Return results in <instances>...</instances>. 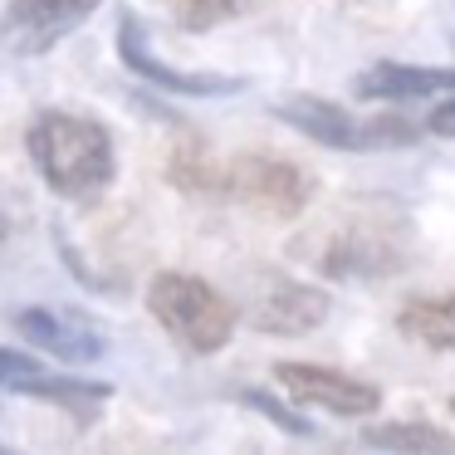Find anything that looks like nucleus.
<instances>
[{"mask_svg":"<svg viewBox=\"0 0 455 455\" xmlns=\"http://www.w3.org/2000/svg\"><path fill=\"white\" fill-rule=\"evenodd\" d=\"M250 328L269 338H304L314 333L318 323L328 318V294L314 284H299V279L269 275L259 284V299L250 304Z\"/></svg>","mask_w":455,"mask_h":455,"instance_id":"1a4fd4ad","label":"nucleus"},{"mask_svg":"<svg viewBox=\"0 0 455 455\" xmlns=\"http://www.w3.org/2000/svg\"><path fill=\"white\" fill-rule=\"evenodd\" d=\"M426 128H431L435 138H455V99L435 103V108H431V123H426Z\"/></svg>","mask_w":455,"mask_h":455,"instance_id":"a211bd4d","label":"nucleus"},{"mask_svg":"<svg viewBox=\"0 0 455 455\" xmlns=\"http://www.w3.org/2000/svg\"><path fill=\"white\" fill-rule=\"evenodd\" d=\"M40 357H30V353H20V347H0V392H11L15 396V387L25 382L30 372H40Z\"/></svg>","mask_w":455,"mask_h":455,"instance_id":"f3484780","label":"nucleus"},{"mask_svg":"<svg viewBox=\"0 0 455 455\" xmlns=\"http://www.w3.org/2000/svg\"><path fill=\"white\" fill-rule=\"evenodd\" d=\"M396 333L431 353H455V294H411L396 308Z\"/></svg>","mask_w":455,"mask_h":455,"instance_id":"ddd939ff","label":"nucleus"},{"mask_svg":"<svg viewBox=\"0 0 455 455\" xmlns=\"http://www.w3.org/2000/svg\"><path fill=\"white\" fill-rule=\"evenodd\" d=\"M11 235V216H5V206H0V240Z\"/></svg>","mask_w":455,"mask_h":455,"instance_id":"6ab92c4d","label":"nucleus"},{"mask_svg":"<svg viewBox=\"0 0 455 455\" xmlns=\"http://www.w3.org/2000/svg\"><path fill=\"white\" fill-rule=\"evenodd\" d=\"M367 445L377 451H421V455H455V435L431 421H392V426H367Z\"/></svg>","mask_w":455,"mask_h":455,"instance_id":"4468645a","label":"nucleus"},{"mask_svg":"<svg viewBox=\"0 0 455 455\" xmlns=\"http://www.w3.org/2000/svg\"><path fill=\"white\" fill-rule=\"evenodd\" d=\"M245 406H255V411H265L269 421H275V426H284L289 435H314V426H308L304 416H294L284 402H275V396H265V392H245Z\"/></svg>","mask_w":455,"mask_h":455,"instance_id":"dca6fc26","label":"nucleus"},{"mask_svg":"<svg viewBox=\"0 0 455 455\" xmlns=\"http://www.w3.org/2000/svg\"><path fill=\"white\" fill-rule=\"evenodd\" d=\"M451 416H455V396H451Z\"/></svg>","mask_w":455,"mask_h":455,"instance_id":"aec40b11","label":"nucleus"},{"mask_svg":"<svg viewBox=\"0 0 455 455\" xmlns=\"http://www.w3.org/2000/svg\"><path fill=\"white\" fill-rule=\"evenodd\" d=\"M103 0H5L0 11V50L15 60H40L64 44Z\"/></svg>","mask_w":455,"mask_h":455,"instance_id":"423d86ee","label":"nucleus"},{"mask_svg":"<svg viewBox=\"0 0 455 455\" xmlns=\"http://www.w3.org/2000/svg\"><path fill=\"white\" fill-rule=\"evenodd\" d=\"M245 5L250 0H177V25L187 35H206V30H216V25L235 20Z\"/></svg>","mask_w":455,"mask_h":455,"instance_id":"2eb2a0df","label":"nucleus"},{"mask_svg":"<svg viewBox=\"0 0 455 455\" xmlns=\"http://www.w3.org/2000/svg\"><path fill=\"white\" fill-rule=\"evenodd\" d=\"M279 123H289L294 132H304L308 142H323L333 152H382V148H416V128L406 118H353L347 108L323 99H279L275 108Z\"/></svg>","mask_w":455,"mask_h":455,"instance_id":"39448f33","label":"nucleus"},{"mask_svg":"<svg viewBox=\"0 0 455 455\" xmlns=\"http://www.w3.org/2000/svg\"><path fill=\"white\" fill-rule=\"evenodd\" d=\"M308 250V265L328 279H387L402 275L416 255L411 220L396 211H357V216H338V226L328 230L318 245Z\"/></svg>","mask_w":455,"mask_h":455,"instance_id":"7ed1b4c3","label":"nucleus"},{"mask_svg":"<svg viewBox=\"0 0 455 455\" xmlns=\"http://www.w3.org/2000/svg\"><path fill=\"white\" fill-rule=\"evenodd\" d=\"M15 396L50 402V406H60L64 416H74L79 426H89L93 416H99V406L108 402V387L89 382V377H54L50 367H40V372H30L20 387H15Z\"/></svg>","mask_w":455,"mask_h":455,"instance_id":"f8f14e48","label":"nucleus"},{"mask_svg":"<svg viewBox=\"0 0 455 455\" xmlns=\"http://www.w3.org/2000/svg\"><path fill=\"white\" fill-rule=\"evenodd\" d=\"M275 382L294 396L299 406H318L328 416H372L382 406V392L343 367H318V363H279Z\"/></svg>","mask_w":455,"mask_h":455,"instance_id":"6e6552de","label":"nucleus"},{"mask_svg":"<svg viewBox=\"0 0 455 455\" xmlns=\"http://www.w3.org/2000/svg\"><path fill=\"white\" fill-rule=\"evenodd\" d=\"M15 328H20V338H30L35 347H44L50 357H60L69 367L103 357L99 328L84 323L79 314H64V308H25V314H15Z\"/></svg>","mask_w":455,"mask_h":455,"instance_id":"9b49d317","label":"nucleus"},{"mask_svg":"<svg viewBox=\"0 0 455 455\" xmlns=\"http://www.w3.org/2000/svg\"><path fill=\"white\" fill-rule=\"evenodd\" d=\"M167 181L191 201H226L265 220H294L314 201V177L275 152H240V157L216 162L206 148L181 142L167 162Z\"/></svg>","mask_w":455,"mask_h":455,"instance_id":"f257e3e1","label":"nucleus"},{"mask_svg":"<svg viewBox=\"0 0 455 455\" xmlns=\"http://www.w3.org/2000/svg\"><path fill=\"white\" fill-rule=\"evenodd\" d=\"M148 314L157 318V328L181 347V353L211 357L235 338L240 328V308L220 294L216 284L181 269H162L148 284Z\"/></svg>","mask_w":455,"mask_h":455,"instance_id":"20e7f679","label":"nucleus"},{"mask_svg":"<svg viewBox=\"0 0 455 455\" xmlns=\"http://www.w3.org/2000/svg\"><path fill=\"white\" fill-rule=\"evenodd\" d=\"M25 152H30L35 172L54 196L74 201V206H93L118 177V152H113V132L89 113L69 108H44L25 128Z\"/></svg>","mask_w":455,"mask_h":455,"instance_id":"f03ea898","label":"nucleus"},{"mask_svg":"<svg viewBox=\"0 0 455 455\" xmlns=\"http://www.w3.org/2000/svg\"><path fill=\"white\" fill-rule=\"evenodd\" d=\"M347 93L363 103H421V99H441L455 93V69H426V64H396L382 60L372 69H363Z\"/></svg>","mask_w":455,"mask_h":455,"instance_id":"9d476101","label":"nucleus"},{"mask_svg":"<svg viewBox=\"0 0 455 455\" xmlns=\"http://www.w3.org/2000/svg\"><path fill=\"white\" fill-rule=\"evenodd\" d=\"M118 60L128 64V74L157 84L162 93H177V99H230V93L245 89V79H230V74H191V69L157 60L148 44V25L132 11L118 15Z\"/></svg>","mask_w":455,"mask_h":455,"instance_id":"0eeeda50","label":"nucleus"}]
</instances>
